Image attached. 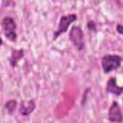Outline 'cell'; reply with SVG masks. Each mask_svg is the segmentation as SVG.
<instances>
[{
  "label": "cell",
  "mask_w": 123,
  "mask_h": 123,
  "mask_svg": "<svg viewBox=\"0 0 123 123\" xmlns=\"http://www.w3.org/2000/svg\"><path fill=\"white\" fill-rule=\"evenodd\" d=\"M123 59L117 54H107L101 58V66L105 74H110L117 70L122 64Z\"/></svg>",
  "instance_id": "obj_1"
},
{
  "label": "cell",
  "mask_w": 123,
  "mask_h": 123,
  "mask_svg": "<svg viewBox=\"0 0 123 123\" xmlns=\"http://www.w3.org/2000/svg\"><path fill=\"white\" fill-rule=\"evenodd\" d=\"M4 109H5V111H7L8 114L12 115L14 113L15 110L17 109V101H16V99L12 98V99L8 100L4 105Z\"/></svg>",
  "instance_id": "obj_9"
},
{
  "label": "cell",
  "mask_w": 123,
  "mask_h": 123,
  "mask_svg": "<svg viewBox=\"0 0 123 123\" xmlns=\"http://www.w3.org/2000/svg\"><path fill=\"white\" fill-rule=\"evenodd\" d=\"M89 90H90V88L87 87V88H86V90L84 91V93H83V97H82V100H81V105H82V106H85V104L86 103V96H87Z\"/></svg>",
  "instance_id": "obj_12"
},
{
  "label": "cell",
  "mask_w": 123,
  "mask_h": 123,
  "mask_svg": "<svg viewBox=\"0 0 123 123\" xmlns=\"http://www.w3.org/2000/svg\"><path fill=\"white\" fill-rule=\"evenodd\" d=\"M1 30L4 37L11 42H16V23L11 16H5L1 20Z\"/></svg>",
  "instance_id": "obj_3"
},
{
  "label": "cell",
  "mask_w": 123,
  "mask_h": 123,
  "mask_svg": "<svg viewBox=\"0 0 123 123\" xmlns=\"http://www.w3.org/2000/svg\"><path fill=\"white\" fill-rule=\"evenodd\" d=\"M25 56V50L20 48V49H12L11 52V55L9 57V63L12 68H15L18 64V62L24 58Z\"/></svg>",
  "instance_id": "obj_8"
},
{
  "label": "cell",
  "mask_w": 123,
  "mask_h": 123,
  "mask_svg": "<svg viewBox=\"0 0 123 123\" xmlns=\"http://www.w3.org/2000/svg\"><path fill=\"white\" fill-rule=\"evenodd\" d=\"M36 110V102L34 99L22 100L18 106V112L21 116L27 117Z\"/></svg>",
  "instance_id": "obj_7"
},
{
  "label": "cell",
  "mask_w": 123,
  "mask_h": 123,
  "mask_svg": "<svg viewBox=\"0 0 123 123\" xmlns=\"http://www.w3.org/2000/svg\"><path fill=\"white\" fill-rule=\"evenodd\" d=\"M86 28L90 32H93V33H96L97 32V24H96V22L94 20H87V22H86Z\"/></svg>",
  "instance_id": "obj_10"
},
{
  "label": "cell",
  "mask_w": 123,
  "mask_h": 123,
  "mask_svg": "<svg viewBox=\"0 0 123 123\" xmlns=\"http://www.w3.org/2000/svg\"><path fill=\"white\" fill-rule=\"evenodd\" d=\"M68 38L78 51H83L85 49L86 42H85L84 31L80 26L73 25L70 28L68 33Z\"/></svg>",
  "instance_id": "obj_4"
},
{
  "label": "cell",
  "mask_w": 123,
  "mask_h": 123,
  "mask_svg": "<svg viewBox=\"0 0 123 123\" xmlns=\"http://www.w3.org/2000/svg\"><path fill=\"white\" fill-rule=\"evenodd\" d=\"M105 90L109 94H112L114 96H120L123 94V86H119L117 84V80L115 77H111L107 81Z\"/></svg>",
  "instance_id": "obj_6"
},
{
  "label": "cell",
  "mask_w": 123,
  "mask_h": 123,
  "mask_svg": "<svg viewBox=\"0 0 123 123\" xmlns=\"http://www.w3.org/2000/svg\"><path fill=\"white\" fill-rule=\"evenodd\" d=\"M77 19H78V15L75 12H71V13H67V14L62 15L60 17V20H59V23H58V27L54 31V34H53V37H52L53 41L57 40L60 36H62V34L66 33L68 31L69 26L72 23H74L75 21H77Z\"/></svg>",
  "instance_id": "obj_2"
},
{
  "label": "cell",
  "mask_w": 123,
  "mask_h": 123,
  "mask_svg": "<svg viewBox=\"0 0 123 123\" xmlns=\"http://www.w3.org/2000/svg\"><path fill=\"white\" fill-rule=\"evenodd\" d=\"M115 31H116V33H118L119 35L123 36V24L118 23V24L116 25V27H115Z\"/></svg>",
  "instance_id": "obj_13"
},
{
  "label": "cell",
  "mask_w": 123,
  "mask_h": 123,
  "mask_svg": "<svg viewBox=\"0 0 123 123\" xmlns=\"http://www.w3.org/2000/svg\"><path fill=\"white\" fill-rule=\"evenodd\" d=\"M108 120L110 122L121 123L123 121V112L117 101H112L108 111Z\"/></svg>",
  "instance_id": "obj_5"
},
{
  "label": "cell",
  "mask_w": 123,
  "mask_h": 123,
  "mask_svg": "<svg viewBox=\"0 0 123 123\" xmlns=\"http://www.w3.org/2000/svg\"><path fill=\"white\" fill-rule=\"evenodd\" d=\"M16 5L14 0H2V7L3 8H14Z\"/></svg>",
  "instance_id": "obj_11"
}]
</instances>
